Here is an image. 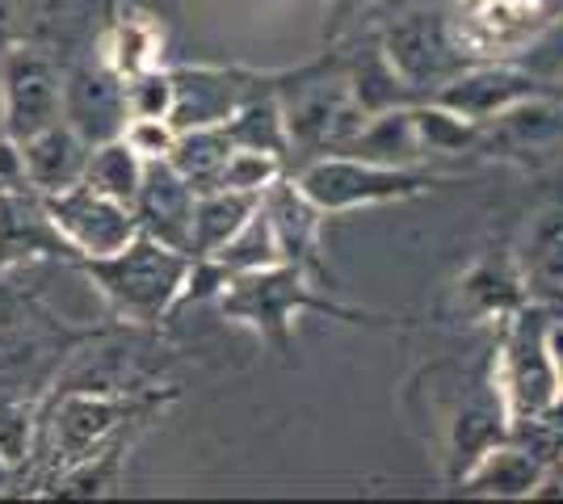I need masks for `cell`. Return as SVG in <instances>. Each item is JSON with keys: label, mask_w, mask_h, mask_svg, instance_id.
<instances>
[{"label": "cell", "mask_w": 563, "mask_h": 504, "mask_svg": "<svg viewBox=\"0 0 563 504\" xmlns=\"http://www.w3.org/2000/svg\"><path fill=\"white\" fill-rule=\"evenodd\" d=\"M551 475L563 483V446H560V455H555V462H551Z\"/></svg>", "instance_id": "cell-39"}, {"label": "cell", "mask_w": 563, "mask_h": 504, "mask_svg": "<svg viewBox=\"0 0 563 504\" xmlns=\"http://www.w3.org/2000/svg\"><path fill=\"white\" fill-rule=\"evenodd\" d=\"M311 273L299 269L290 261H278L269 269H257V273H235L219 287V312L235 320V324H249L257 328L261 340H269L274 349H286L290 345V324L299 312H332L345 315V320H357V312L350 307H336L329 299H316L311 294Z\"/></svg>", "instance_id": "cell-2"}, {"label": "cell", "mask_w": 563, "mask_h": 504, "mask_svg": "<svg viewBox=\"0 0 563 504\" xmlns=\"http://www.w3.org/2000/svg\"><path fill=\"white\" fill-rule=\"evenodd\" d=\"M261 211L274 223L278 236L282 261L299 265L311 278L324 273L320 261V227H324V211L303 193V186L295 177H278L269 190L261 193Z\"/></svg>", "instance_id": "cell-13"}, {"label": "cell", "mask_w": 563, "mask_h": 504, "mask_svg": "<svg viewBox=\"0 0 563 504\" xmlns=\"http://www.w3.org/2000/svg\"><path fill=\"white\" fill-rule=\"evenodd\" d=\"M85 273L93 278V287L110 299V307L135 324H156L186 299L194 257L140 232L126 248H118L114 257H97L85 261Z\"/></svg>", "instance_id": "cell-1"}, {"label": "cell", "mask_w": 563, "mask_h": 504, "mask_svg": "<svg viewBox=\"0 0 563 504\" xmlns=\"http://www.w3.org/2000/svg\"><path fill=\"white\" fill-rule=\"evenodd\" d=\"M232 135L223 122L214 126H189V131H177V144L168 152V165L186 177L198 193L219 190V172L232 156Z\"/></svg>", "instance_id": "cell-23"}, {"label": "cell", "mask_w": 563, "mask_h": 504, "mask_svg": "<svg viewBox=\"0 0 563 504\" xmlns=\"http://www.w3.org/2000/svg\"><path fill=\"white\" fill-rule=\"evenodd\" d=\"M235 147H257V152H274L286 160L290 152V135H286V114H282V93H257L249 97L232 119L223 122Z\"/></svg>", "instance_id": "cell-26"}, {"label": "cell", "mask_w": 563, "mask_h": 504, "mask_svg": "<svg viewBox=\"0 0 563 504\" xmlns=\"http://www.w3.org/2000/svg\"><path fill=\"white\" fill-rule=\"evenodd\" d=\"M22 156H25V181H30V190L47 198V193H59L68 190V186H76V181H85L93 144L64 119L55 122V126H47V131H38L34 139H25Z\"/></svg>", "instance_id": "cell-16"}, {"label": "cell", "mask_w": 563, "mask_h": 504, "mask_svg": "<svg viewBox=\"0 0 563 504\" xmlns=\"http://www.w3.org/2000/svg\"><path fill=\"white\" fill-rule=\"evenodd\" d=\"M555 13L560 0H459L450 30L467 59H514Z\"/></svg>", "instance_id": "cell-7"}, {"label": "cell", "mask_w": 563, "mask_h": 504, "mask_svg": "<svg viewBox=\"0 0 563 504\" xmlns=\"http://www.w3.org/2000/svg\"><path fill=\"white\" fill-rule=\"evenodd\" d=\"M122 139L152 165V160H168V152L177 144V126H173V119H126Z\"/></svg>", "instance_id": "cell-33"}, {"label": "cell", "mask_w": 563, "mask_h": 504, "mask_svg": "<svg viewBox=\"0 0 563 504\" xmlns=\"http://www.w3.org/2000/svg\"><path fill=\"white\" fill-rule=\"evenodd\" d=\"M223 269V278H235V273H257V269H269V265L282 261V248H278V236H274V223L265 211H253L249 223L235 232L232 240L223 244L214 257H207Z\"/></svg>", "instance_id": "cell-28"}, {"label": "cell", "mask_w": 563, "mask_h": 504, "mask_svg": "<svg viewBox=\"0 0 563 504\" xmlns=\"http://www.w3.org/2000/svg\"><path fill=\"white\" fill-rule=\"evenodd\" d=\"M345 85H350L353 101L366 110V114H383V110H396V105H412L417 93L412 85L396 72V64L387 59L383 43H371L345 72Z\"/></svg>", "instance_id": "cell-22"}, {"label": "cell", "mask_w": 563, "mask_h": 504, "mask_svg": "<svg viewBox=\"0 0 563 504\" xmlns=\"http://www.w3.org/2000/svg\"><path fill=\"white\" fill-rule=\"evenodd\" d=\"M9 190H30V181H25L22 144L13 135H0V193Z\"/></svg>", "instance_id": "cell-35"}, {"label": "cell", "mask_w": 563, "mask_h": 504, "mask_svg": "<svg viewBox=\"0 0 563 504\" xmlns=\"http://www.w3.org/2000/svg\"><path fill=\"white\" fill-rule=\"evenodd\" d=\"M278 177H286V160L274 152H257V147H232L228 165L219 172L223 190H244V193H265Z\"/></svg>", "instance_id": "cell-30"}, {"label": "cell", "mask_w": 563, "mask_h": 504, "mask_svg": "<svg viewBox=\"0 0 563 504\" xmlns=\"http://www.w3.org/2000/svg\"><path fill=\"white\" fill-rule=\"evenodd\" d=\"M122 450L126 437L118 433L101 450L85 455L80 462L64 467V480L51 488V496H68V501H93V496H110L118 488V467H122Z\"/></svg>", "instance_id": "cell-29"}, {"label": "cell", "mask_w": 563, "mask_h": 504, "mask_svg": "<svg viewBox=\"0 0 563 504\" xmlns=\"http://www.w3.org/2000/svg\"><path fill=\"white\" fill-rule=\"evenodd\" d=\"M459 299L471 315L479 320H509L517 315L526 303H530V287L521 278V269L514 265H493V261H479L471 269L467 278L459 282Z\"/></svg>", "instance_id": "cell-20"}, {"label": "cell", "mask_w": 563, "mask_h": 504, "mask_svg": "<svg viewBox=\"0 0 563 504\" xmlns=\"http://www.w3.org/2000/svg\"><path fill=\"white\" fill-rule=\"evenodd\" d=\"M526 72H534L542 85L551 80H563V13H555L551 22L542 25L539 34L526 43V47L514 55Z\"/></svg>", "instance_id": "cell-32"}, {"label": "cell", "mask_w": 563, "mask_h": 504, "mask_svg": "<svg viewBox=\"0 0 563 504\" xmlns=\"http://www.w3.org/2000/svg\"><path fill=\"white\" fill-rule=\"evenodd\" d=\"M378 43L396 64V72L412 85V93H433L459 68H467V55L450 30V18L438 13H404L378 34Z\"/></svg>", "instance_id": "cell-8"}, {"label": "cell", "mask_w": 563, "mask_h": 504, "mask_svg": "<svg viewBox=\"0 0 563 504\" xmlns=\"http://www.w3.org/2000/svg\"><path fill=\"white\" fill-rule=\"evenodd\" d=\"M38 253H71L64 236L55 232V223H51L43 193H0V269L25 261V257H38Z\"/></svg>", "instance_id": "cell-17"}, {"label": "cell", "mask_w": 563, "mask_h": 504, "mask_svg": "<svg viewBox=\"0 0 563 504\" xmlns=\"http://www.w3.org/2000/svg\"><path fill=\"white\" fill-rule=\"evenodd\" d=\"M43 206H47L55 232L64 236V244H68L80 261L114 257L118 248H126L143 232L135 206H126V202H118L110 193H101L89 181H76L68 190L47 193Z\"/></svg>", "instance_id": "cell-5"}, {"label": "cell", "mask_w": 563, "mask_h": 504, "mask_svg": "<svg viewBox=\"0 0 563 504\" xmlns=\"http://www.w3.org/2000/svg\"><path fill=\"white\" fill-rule=\"evenodd\" d=\"M0 85H4V135H13L18 144L64 122V76L47 51L25 43L4 51Z\"/></svg>", "instance_id": "cell-6"}, {"label": "cell", "mask_w": 563, "mask_h": 504, "mask_svg": "<svg viewBox=\"0 0 563 504\" xmlns=\"http://www.w3.org/2000/svg\"><path fill=\"white\" fill-rule=\"evenodd\" d=\"M101 64L122 80L147 72V68H161V30L143 13H122L101 43Z\"/></svg>", "instance_id": "cell-24"}, {"label": "cell", "mask_w": 563, "mask_h": 504, "mask_svg": "<svg viewBox=\"0 0 563 504\" xmlns=\"http://www.w3.org/2000/svg\"><path fill=\"white\" fill-rule=\"evenodd\" d=\"M135 400L126 395H106V391H68L55 412H51V450L59 467H71L85 455L101 450L110 437L122 433L131 421Z\"/></svg>", "instance_id": "cell-11"}, {"label": "cell", "mask_w": 563, "mask_h": 504, "mask_svg": "<svg viewBox=\"0 0 563 504\" xmlns=\"http://www.w3.org/2000/svg\"><path fill=\"white\" fill-rule=\"evenodd\" d=\"M412 119H417V135L424 144V156L438 152V156H459V152H479L488 126L484 122L463 119L459 110H450L442 101H412Z\"/></svg>", "instance_id": "cell-25"}, {"label": "cell", "mask_w": 563, "mask_h": 504, "mask_svg": "<svg viewBox=\"0 0 563 504\" xmlns=\"http://www.w3.org/2000/svg\"><path fill=\"white\" fill-rule=\"evenodd\" d=\"M547 320L539 307H521L505 320V340L493 366V387L500 391L509 421L514 425H547V416L555 408L560 379L547 354Z\"/></svg>", "instance_id": "cell-3"}, {"label": "cell", "mask_w": 563, "mask_h": 504, "mask_svg": "<svg viewBox=\"0 0 563 504\" xmlns=\"http://www.w3.org/2000/svg\"><path fill=\"white\" fill-rule=\"evenodd\" d=\"M126 85V114L131 119H173L177 110V80L165 68H147L122 80Z\"/></svg>", "instance_id": "cell-31"}, {"label": "cell", "mask_w": 563, "mask_h": 504, "mask_svg": "<svg viewBox=\"0 0 563 504\" xmlns=\"http://www.w3.org/2000/svg\"><path fill=\"white\" fill-rule=\"evenodd\" d=\"M353 156H366L375 165H396V168H417V160L424 156V144L417 135V119L412 105H396L371 114L366 126L357 131V139L350 144Z\"/></svg>", "instance_id": "cell-19"}, {"label": "cell", "mask_w": 563, "mask_h": 504, "mask_svg": "<svg viewBox=\"0 0 563 504\" xmlns=\"http://www.w3.org/2000/svg\"><path fill=\"white\" fill-rule=\"evenodd\" d=\"M517 269L530 290H563V206H547L530 219L517 248Z\"/></svg>", "instance_id": "cell-21"}, {"label": "cell", "mask_w": 563, "mask_h": 504, "mask_svg": "<svg viewBox=\"0 0 563 504\" xmlns=\"http://www.w3.org/2000/svg\"><path fill=\"white\" fill-rule=\"evenodd\" d=\"M378 0H329V22H324V34L329 38H341L362 13H371Z\"/></svg>", "instance_id": "cell-36"}, {"label": "cell", "mask_w": 563, "mask_h": 504, "mask_svg": "<svg viewBox=\"0 0 563 504\" xmlns=\"http://www.w3.org/2000/svg\"><path fill=\"white\" fill-rule=\"evenodd\" d=\"M0 135H4V85H0Z\"/></svg>", "instance_id": "cell-40"}, {"label": "cell", "mask_w": 563, "mask_h": 504, "mask_svg": "<svg viewBox=\"0 0 563 504\" xmlns=\"http://www.w3.org/2000/svg\"><path fill=\"white\" fill-rule=\"evenodd\" d=\"M13 47H22V22H18V9L0 0V55Z\"/></svg>", "instance_id": "cell-37"}, {"label": "cell", "mask_w": 563, "mask_h": 504, "mask_svg": "<svg viewBox=\"0 0 563 504\" xmlns=\"http://www.w3.org/2000/svg\"><path fill=\"white\" fill-rule=\"evenodd\" d=\"M290 152H350L357 131L366 126V110L353 101L345 76L336 85H303L295 97L282 93Z\"/></svg>", "instance_id": "cell-9"}, {"label": "cell", "mask_w": 563, "mask_h": 504, "mask_svg": "<svg viewBox=\"0 0 563 504\" xmlns=\"http://www.w3.org/2000/svg\"><path fill=\"white\" fill-rule=\"evenodd\" d=\"M9 475H13V462H9V458L0 455V488H4V483H9Z\"/></svg>", "instance_id": "cell-38"}, {"label": "cell", "mask_w": 563, "mask_h": 504, "mask_svg": "<svg viewBox=\"0 0 563 504\" xmlns=\"http://www.w3.org/2000/svg\"><path fill=\"white\" fill-rule=\"evenodd\" d=\"M295 181L324 215H345V211L383 206V202H408L433 186V177L421 168L375 165L353 152H324V156L307 160L295 172Z\"/></svg>", "instance_id": "cell-4"}, {"label": "cell", "mask_w": 563, "mask_h": 504, "mask_svg": "<svg viewBox=\"0 0 563 504\" xmlns=\"http://www.w3.org/2000/svg\"><path fill=\"white\" fill-rule=\"evenodd\" d=\"M194 202H198V190L189 186L186 177L168 165V160H152L147 172H143L140 198H135V215H140V227L147 236H156V240L189 253Z\"/></svg>", "instance_id": "cell-15"}, {"label": "cell", "mask_w": 563, "mask_h": 504, "mask_svg": "<svg viewBox=\"0 0 563 504\" xmlns=\"http://www.w3.org/2000/svg\"><path fill=\"white\" fill-rule=\"evenodd\" d=\"M551 462L555 455L505 437L459 475V488H463V496H484V501H530L539 492V483L547 480Z\"/></svg>", "instance_id": "cell-12"}, {"label": "cell", "mask_w": 563, "mask_h": 504, "mask_svg": "<svg viewBox=\"0 0 563 504\" xmlns=\"http://www.w3.org/2000/svg\"><path fill=\"white\" fill-rule=\"evenodd\" d=\"M64 119L89 139V144H106L118 139L126 126V85L122 76L110 72L106 64L97 68H76L64 76Z\"/></svg>", "instance_id": "cell-14"}, {"label": "cell", "mask_w": 563, "mask_h": 504, "mask_svg": "<svg viewBox=\"0 0 563 504\" xmlns=\"http://www.w3.org/2000/svg\"><path fill=\"white\" fill-rule=\"evenodd\" d=\"M261 206V193L244 190H207L194 202V236H189V257H214L235 232L249 223V215Z\"/></svg>", "instance_id": "cell-18"}, {"label": "cell", "mask_w": 563, "mask_h": 504, "mask_svg": "<svg viewBox=\"0 0 563 504\" xmlns=\"http://www.w3.org/2000/svg\"><path fill=\"white\" fill-rule=\"evenodd\" d=\"M143 172H147V160H143L140 152L118 135V139L93 144V156H89V172H85V181L97 186L101 193L118 198V202L135 206V198H140V190H143Z\"/></svg>", "instance_id": "cell-27"}, {"label": "cell", "mask_w": 563, "mask_h": 504, "mask_svg": "<svg viewBox=\"0 0 563 504\" xmlns=\"http://www.w3.org/2000/svg\"><path fill=\"white\" fill-rule=\"evenodd\" d=\"M539 93H547V85L534 72H526L517 59H475V64L450 76L446 85H438L429 97L459 110L463 119L488 126V122L505 119L514 105Z\"/></svg>", "instance_id": "cell-10"}, {"label": "cell", "mask_w": 563, "mask_h": 504, "mask_svg": "<svg viewBox=\"0 0 563 504\" xmlns=\"http://www.w3.org/2000/svg\"><path fill=\"white\" fill-rule=\"evenodd\" d=\"M25 450H30V412L0 408V455L18 467Z\"/></svg>", "instance_id": "cell-34"}]
</instances>
